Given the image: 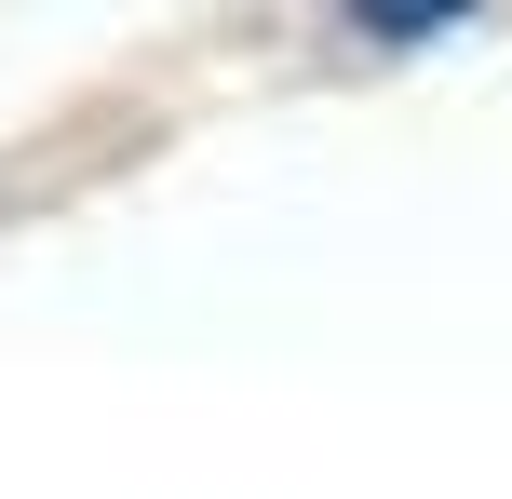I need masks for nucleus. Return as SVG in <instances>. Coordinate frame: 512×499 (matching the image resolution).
<instances>
[{
    "instance_id": "1",
    "label": "nucleus",
    "mask_w": 512,
    "mask_h": 499,
    "mask_svg": "<svg viewBox=\"0 0 512 499\" xmlns=\"http://www.w3.org/2000/svg\"><path fill=\"white\" fill-rule=\"evenodd\" d=\"M337 14H351L364 41H432V27H459L472 0H337Z\"/></svg>"
}]
</instances>
